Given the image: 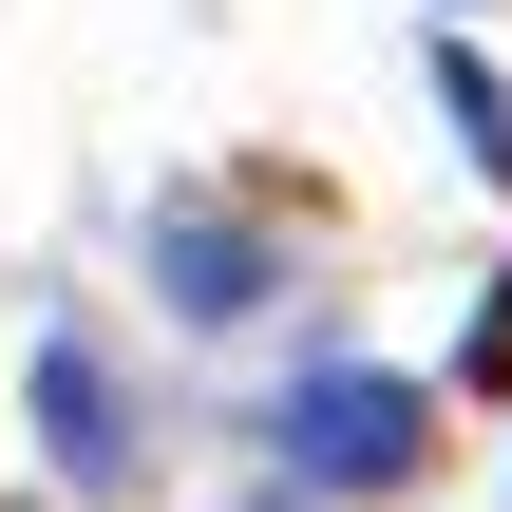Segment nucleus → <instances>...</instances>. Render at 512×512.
Instances as JSON below:
<instances>
[{
	"label": "nucleus",
	"mask_w": 512,
	"mask_h": 512,
	"mask_svg": "<svg viewBox=\"0 0 512 512\" xmlns=\"http://www.w3.org/2000/svg\"><path fill=\"white\" fill-rule=\"evenodd\" d=\"M418 456H437V399L399 361H304L285 380V475L304 494H399Z\"/></svg>",
	"instance_id": "1"
},
{
	"label": "nucleus",
	"mask_w": 512,
	"mask_h": 512,
	"mask_svg": "<svg viewBox=\"0 0 512 512\" xmlns=\"http://www.w3.org/2000/svg\"><path fill=\"white\" fill-rule=\"evenodd\" d=\"M38 437H57V475H76V494H114V475H133V399H114V361H95L76 323L38 342Z\"/></svg>",
	"instance_id": "2"
},
{
	"label": "nucleus",
	"mask_w": 512,
	"mask_h": 512,
	"mask_svg": "<svg viewBox=\"0 0 512 512\" xmlns=\"http://www.w3.org/2000/svg\"><path fill=\"white\" fill-rule=\"evenodd\" d=\"M152 266H171V304H190V323H247V304H266V247H247V228H209V209H171V228H152Z\"/></svg>",
	"instance_id": "3"
},
{
	"label": "nucleus",
	"mask_w": 512,
	"mask_h": 512,
	"mask_svg": "<svg viewBox=\"0 0 512 512\" xmlns=\"http://www.w3.org/2000/svg\"><path fill=\"white\" fill-rule=\"evenodd\" d=\"M437 114H456V152H475V171L512 190V76L475 57V38H456V19H437Z\"/></svg>",
	"instance_id": "4"
},
{
	"label": "nucleus",
	"mask_w": 512,
	"mask_h": 512,
	"mask_svg": "<svg viewBox=\"0 0 512 512\" xmlns=\"http://www.w3.org/2000/svg\"><path fill=\"white\" fill-rule=\"evenodd\" d=\"M456 380H475V399H494V380H512V266H494V285H475V342H456Z\"/></svg>",
	"instance_id": "5"
}]
</instances>
